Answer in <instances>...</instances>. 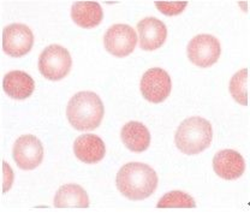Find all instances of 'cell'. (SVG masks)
I'll return each mask as SVG.
<instances>
[{"mask_svg": "<svg viewBox=\"0 0 250 214\" xmlns=\"http://www.w3.org/2000/svg\"><path fill=\"white\" fill-rule=\"evenodd\" d=\"M117 188L129 200H145L154 194L158 176L150 166L143 163H129L117 174Z\"/></svg>", "mask_w": 250, "mask_h": 214, "instance_id": "obj_1", "label": "cell"}, {"mask_svg": "<svg viewBox=\"0 0 250 214\" xmlns=\"http://www.w3.org/2000/svg\"><path fill=\"white\" fill-rule=\"evenodd\" d=\"M105 107L100 96L93 92L75 94L66 107V117L75 129L94 130L101 124Z\"/></svg>", "mask_w": 250, "mask_h": 214, "instance_id": "obj_2", "label": "cell"}, {"mask_svg": "<svg viewBox=\"0 0 250 214\" xmlns=\"http://www.w3.org/2000/svg\"><path fill=\"white\" fill-rule=\"evenodd\" d=\"M212 124L202 117H190L181 123L174 136L177 148L187 155H196L210 146Z\"/></svg>", "mask_w": 250, "mask_h": 214, "instance_id": "obj_3", "label": "cell"}, {"mask_svg": "<svg viewBox=\"0 0 250 214\" xmlns=\"http://www.w3.org/2000/svg\"><path fill=\"white\" fill-rule=\"evenodd\" d=\"M72 59L69 51L59 45L46 47L39 58V70L49 81L62 80L70 72Z\"/></svg>", "mask_w": 250, "mask_h": 214, "instance_id": "obj_4", "label": "cell"}, {"mask_svg": "<svg viewBox=\"0 0 250 214\" xmlns=\"http://www.w3.org/2000/svg\"><path fill=\"white\" fill-rule=\"evenodd\" d=\"M188 58L196 66L209 67L218 62L221 54V45L215 36L200 34L188 43Z\"/></svg>", "mask_w": 250, "mask_h": 214, "instance_id": "obj_5", "label": "cell"}, {"mask_svg": "<svg viewBox=\"0 0 250 214\" xmlns=\"http://www.w3.org/2000/svg\"><path fill=\"white\" fill-rule=\"evenodd\" d=\"M140 88L146 100L153 104H160L170 95L171 77L164 69L152 67L143 74Z\"/></svg>", "mask_w": 250, "mask_h": 214, "instance_id": "obj_6", "label": "cell"}, {"mask_svg": "<svg viewBox=\"0 0 250 214\" xmlns=\"http://www.w3.org/2000/svg\"><path fill=\"white\" fill-rule=\"evenodd\" d=\"M34 45V34L28 25L12 23L2 30V49L9 56L20 58L29 53Z\"/></svg>", "mask_w": 250, "mask_h": 214, "instance_id": "obj_7", "label": "cell"}, {"mask_svg": "<svg viewBox=\"0 0 250 214\" xmlns=\"http://www.w3.org/2000/svg\"><path fill=\"white\" fill-rule=\"evenodd\" d=\"M12 155L18 168L29 171L42 163L43 146L34 135H23L16 140Z\"/></svg>", "mask_w": 250, "mask_h": 214, "instance_id": "obj_8", "label": "cell"}, {"mask_svg": "<svg viewBox=\"0 0 250 214\" xmlns=\"http://www.w3.org/2000/svg\"><path fill=\"white\" fill-rule=\"evenodd\" d=\"M137 35L134 28L127 24H114L106 30L104 45L111 54L123 58L134 52Z\"/></svg>", "mask_w": 250, "mask_h": 214, "instance_id": "obj_9", "label": "cell"}, {"mask_svg": "<svg viewBox=\"0 0 250 214\" xmlns=\"http://www.w3.org/2000/svg\"><path fill=\"white\" fill-rule=\"evenodd\" d=\"M213 170L221 178L226 181H233L244 173L246 161L243 156L236 150H219L213 158Z\"/></svg>", "mask_w": 250, "mask_h": 214, "instance_id": "obj_10", "label": "cell"}, {"mask_svg": "<svg viewBox=\"0 0 250 214\" xmlns=\"http://www.w3.org/2000/svg\"><path fill=\"white\" fill-rule=\"evenodd\" d=\"M140 35V46L145 51H154L160 48L167 38V28L165 23L154 17H147L137 24Z\"/></svg>", "mask_w": 250, "mask_h": 214, "instance_id": "obj_11", "label": "cell"}, {"mask_svg": "<svg viewBox=\"0 0 250 214\" xmlns=\"http://www.w3.org/2000/svg\"><path fill=\"white\" fill-rule=\"evenodd\" d=\"M74 153L83 163L96 164L106 155V146L96 135L84 134L75 140Z\"/></svg>", "mask_w": 250, "mask_h": 214, "instance_id": "obj_12", "label": "cell"}, {"mask_svg": "<svg viewBox=\"0 0 250 214\" xmlns=\"http://www.w3.org/2000/svg\"><path fill=\"white\" fill-rule=\"evenodd\" d=\"M4 92L15 99V100H24L31 96L35 89V82L29 74L24 71H10L2 80Z\"/></svg>", "mask_w": 250, "mask_h": 214, "instance_id": "obj_13", "label": "cell"}, {"mask_svg": "<svg viewBox=\"0 0 250 214\" xmlns=\"http://www.w3.org/2000/svg\"><path fill=\"white\" fill-rule=\"evenodd\" d=\"M122 141L127 150L135 153H142L149 147L150 134L147 127L140 122H129L122 128Z\"/></svg>", "mask_w": 250, "mask_h": 214, "instance_id": "obj_14", "label": "cell"}, {"mask_svg": "<svg viewBox=\"0 0 250 214\" xmlns=\"http://www.w3.org/2000/svg\"><path fill=\"white\" fill-rule=\"evenodd\" d=\"M104 12L95 1H77L71 6V18L77 25L89 29L100 24Z\"/></svg>", "mask_w": 250, "mask_h": 214, "instance_id": "obj_15", "label": "cell"}, {"mask_svg": "<svg viewBox=\"0 0 250 214\" xmlns=\"http://www.w3.org/2000/svg\"><path fill=\"white\" fill-rule=\"evenodd\" d=\"M54 207L67 208L89 207V197L87 192L77 184H65L58 189L54 196Z\"/></svg>", "mask_w": 250, "mask_h": 214, "instance_id": "obj_16", "label": "cell"}, {"mask_svg": "<svg viewBox=\"0 0 250 214\" xmlns=\"http://www.w3.org/2000/svg\"><path fill=\"white\" fill-rule=\"evenodd\" d=\"M248 69H242L233 75L230 81V93L241 105H248Z\"/></svg>", "mask_w": 250, "mask_h": 214, "instance_id": "obj_17", "label": "cell"}, {"mask_svg": "<svg viewBox=\"0 0 250 214\" xmlns=\"http://www.w3.org/2000/svg\"><path fill=\"white\" fill-rule=\"evenodd\" d=\"M158 208H195L196 203L189 194L179 190L168 192L159 200Z\"/></svg>", "mask_w": 250, "mask_h": 214, "instance_id": "obj_18", "label": "cell"}, {"mask_svg": "<svg viewBox=\"0 0 250 214\" xmlns=\"http://www.w3.org/2000/svg\"><path fill=\"white\" fill-rule=\"evenodd\" d=\"M187 1L170 2V1H156L155 6L161 14L166 16H176L182 14L187 7Z\"/></svg>", "mask_w": 250, "mask_h": 214, "instance_id": "obj_19", "label": "cell"}, {"mask_svg": "<svg viewBox=\"0 0 250 214\" xmlns=\"http://www.w3.org/2000/svg\"><path fill=\"white\" fill-rule=\"evenodd\" d=\"M2 165H4V179H2V184H4V189L2 193H6L11 189L12 184H14V171L10 168L9 164L6 161H2Z\"/></svg>", "mask_w": 250, "mask_h": 214, "instance_id": "obj_20", "label": "cell"}]
</instances>
